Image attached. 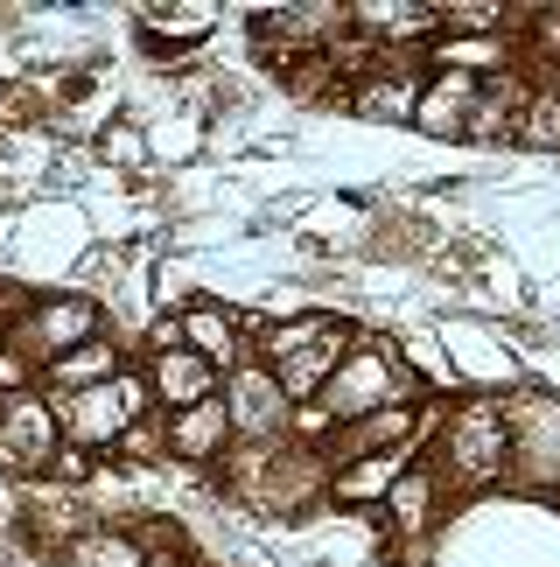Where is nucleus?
<instances>
[{
    "mask_svg": "<svg viewBox=\"0 0 560 567\" xmlns=\"http://www.w3.org/2000/svg\"><path fill=\"white\" fill-rule=\"evenodd\" d=\"M435 434V470L448 497H477V491H498L511 484V427H505V392H469L427 421Z\"/></svg>",
    "mask_w": 560,
    "mask_h": 567,
    "instance_id": "obj_2",
    "label": "nucleus"
},
{
    "mask_svg": "<svg viewBox=\"0 0 560 567\" xmlns=\"http://www.w3.org/2000/svg\"><path fill=\"white\" fill-rule=\"evenodd\" d=\"M357 343V330L343 316H322V309H309V316H288V322H267L260 330V358L267 372L280 379V392H288L294 406H315L322 400V385L336 379V364H343V351Z\"/></svg>",
    "mask_w": 560,
    "mask_h": 567,
    "instance_id": "obj_3",
    "label": "nucleus"
},
{
    "mask_svg": "<svg viewBox=\"0 0 560 567\" xmlns=\"http://www.w3.org/2000/svg\"><path fill=\"white\" fill-rule=\"evenodd\" d=\"M406 463H414V449H406V455H364V463L330 470V505L357 512V518H378L385 497H393V484L406 476Z\"/></svg>",
    "mask_w": 560,
    "mask_h": 567,
    "instance_id": "obj_19",
    "label": "nucleus"
},
{
    "mask_svg": "<svg viewBox=\"0 0 560 567\" xmlns=\"http://www.w3.org/2000/svg\"><path fill=\"white\" fill-rule=\"evenodd\" d=\"M421 434H427V413L414 400V406L364 413V421H336L315 449H322V463H330V470H343V463H364V455H406Z\"/></svg>",
    "mask_w": 560,
    "mask_h": 567,
    "instance_id": "obj_9",
    "label": "nucleus"
},
{
    "mask_svg": "<svg viewBox=\"0 0 560 567\" xmlns=\"http://www.w3.org/2000/svg\"><path fill=\"white\" fill-rule=\"evenodd\" d=\"M98 155L113 162V168H126V176H141L155 147H147V134H141V126H105V134H98Z\"/></svg>",
    "mask_w": 560,
    "mask_h": 567,
    "instance_id": "obj_27",
    "label": "nucleus"
},
{
    "mask_svg": "<svg viewBox=\"0 0 560 567\" xmlns=\"http://www.w3.org/2000/svg\"><path fill=\"white\" fill-rule=\"evenodd\" d=\"M260 330H267V322H239L225 301H189V309H176V343L197 351V358H210L218 372H239V364L252 358L246 337L260 343Z\"/></svg>",
    "mask_w": 560,
    "mask_h": 567,
    "instance_id": "obj_12",
    "label": "nucleus"
},
{
    "mask_svg": "<svg viewBox=\"0 0 560 567\" xmlns=\"http://www.w3.org/2000/svg\"><path fill=\"white\" fill-rule=\"evenodd\" d=\"M421 92H427V56H393L385 71L351 84V99H343V105H351L364 126H414Z\"/></svg>",
    "mask_w": 560,
    "mask_h": 567,
    "instance_id": "obj_11",
    "label": "nucleus"
},
{
    "mask_svg": "<svg viewBox=\"0 0 560 567\" xmlns=\"http://www.w3.org/2000/svg\"><path fill=\"white\" fill-rule=\"evenodd\" d=\"M225 413H231V442H294V421H301V406L280 392V379L260 358L225 372Z\"/></svg>",
    "mask_w": 560,
    "mask_h": 567,
    "instance_id": "obj_8",
    "label": "nucleus"
},
{
    "mask_svg": "<svg viewBox=\"0 0 560 567\" xmlns=\"http://www.w3.org/2000/svg\"><path fill=\"white\" fill-rule=\"evenodd\" d=\"M442 470L435 463H406V476L393 484V497H385V512H378V526L400 539V547H421L427 533H435V518H442Z\"/></svg>",
    "mask_w": 560,
    "mask_h": 567,
    "instance_id": "obj_15",
    "label": "nucleus"
},
{
    "mask_svg": "<svg viewBox=\"0 0 560 567\" xmlns=\"http://www.w3.org/2000/svg\"><path fill=\"white\" fill-rule=\"evenodd\" d=\"M351 29L385 56H427L442 42V0H351Z\"/></svg>",
    "mask_w": 560,
    "mask_h": 567,
    "instance_id": "obj_10",
    "label": "nucleus"
},
{
    "mask_svg": "<svg viewBox=\"0 0 560 567\" xmlns=\"http://www.w3.org/2000/svg\"><path fill=\"white\" fill-rule=\"evenodd\" d=\"M92 337H105V301L84 295V288H71V295H35L29 316H21L0 343H8V351L42 379L56 358H71L77 343H92Z\"/></svg>",
    "mask_w": 560,
    "mask_h": 567,
    "instance_id": "obj_5",
    "label": "nucleus"
},
{
    "mask_svg": "<svg viewBox=\"0 0 560 567\" xmlns=\"http://www.w3.org/2000/svg\"><path fill=\"white\" fill-rule=\"evenodd\" d=\"M0 434L14 442V455L29 463V476H50V463L63 455V427H56V406H50V392H42V385L0 400Z\"/></svg>",
    "mask_w": 560,
    "mask_h": 567,
    "instance_id": "obj_13",
    "label": "nucleus"
},
{
    "mask_svg": "<svg viewBox=\"0 0 560 567\" xmlns=\"http://www.w3.org/2000/svg\"><path fill=\"white\" fill-rule=\"evenodd\" d=\"M162 434H168V455L183 470H218L225 449H231V413H225V392L204 406H183V413H162Z\"/></svg>",
    "mask_w": 560,
    "mask_h": 567,
    "instance_id": "obj_16",
    "label": "nucleus"
},
{
    "mask_svg": "<svg viewBox=\"0 0 560 567\" xmlns=\"http://www.w3.org/2000/svg\"><path fill=\"white\" fill-rule=\"evenodd\" d=\"M126 364H134V358H126V343H120L113 330H105V337H92V343H77V351H71V358H56V364H50V372H42L35 385H42V392H50V400H71V392H92V385H113V379L126 372Z\"/></svg>",
    "mask_w": 560,
    "mask_h": 567,
    "instance_id": "obj_18",
    "label": "nucleus"
},
{
    "mask_svg": "<svg viewBox=\"0 0 560 567\" xmlns=\"http://www.w3.org/2000/svg\"><path fill=\"white\" fill-rule=\"evenodd\" d=\"M141 539H147V567H210L204 554H189V539H183L176 518H147Z\"/></svg>",
    "mask_w": 560,
    "mask_h": 567,
    "instance_id": "obj_26",
    "label": "nucleus"
},
{
    "mask_svg": "<svg viewBox=\"0 0 560 567\" xmlns=\"http://www.w3.org/2000/svg\"><path fill=\"white\" fill-rule=\"evenodd\" d=\"M218 0H183V8H134V21H141V35L155 42V50H168V56H183V50H197V42L218 29Z\"/></svg>",
    "mask_w": 560,
    "mask_h": 567,
    "instance_id": "obj_21",
    "label": "nucleus"
},
{
    "mask_svg": "<svg viewBox=\"0 0 560 567\" xmlns=\"http://www.w3.org/2000/svg\"><path fill=\"white\" fill-rule=\"evenodd\" d=\"M511 427V484L519 491H560V392H505Z\"/></svg>",
    "mask_w": 560,
    "mask_h": 567,
    "instance_id": "obj_7",
    "label": "nucleus"
},
{
    "mask_svg": "<svg viewBox=\"0 0 560 567\" xmlns=\"http://www.w3.org/2000/svg\"><path fill=\"white\" fill-rule=\"evenodd\" d=\"M0 476H8V484H29V463L14 455V442H8V434H0Z\"/></svg>",
    "mask_w": 560,
    "mask_h": 567,
    "instance_id": "obj_28",
    "label": "nucleus"
},
{
    "mask_svg": "<svg viewBox=\"0 0 560 567\" xmlns=\"http://www.w3.org/2000/svg\"><path fill=\"white\" fill-rule=\"evenodd\" d=\"M511 147H526V155H560V99L540 78H532V92L519 105V134H511Z\"/></svg>",
    "mask_w": 560,
    "mask_h": 567,
    "instance_id": "obj_23",
    "label": "nucleus"
},
{
    "mask_svg": "<svg viewBox=\"0 0 560 567\" xmlns=\"http://www.w3.org/2000/svg\"><path fill=\"white\" fill-rule=\"evenodd\" d=\"M477 84L484 78H469V71H427V92H421L414 126H421L427 141H463L469 105H477Z\"/></svg>",
    "mask_w": 560,
    "mask_h": 567,
    "instance_id": "obj_20",
    "label": "nucleus"
},
{
    "mask_svg": "<svg viewBox=\"0 0 560 567\" xmlns=\"http://www.w3.org/2000/svg\"><path fill=\"white\" fill-rule=\"evenodd\" d=\"M218 484L231 505H246L252 518H280V526L330 505V463L315 442H231Z\"/></svg>",
    "mask_w": 560,
    "mask_h": 567,
    "instance_id": "obj_1",
    "label": "nucleus"
},
{
    "mask_svg": "<svg viewBox=\"0 0 560 567\" xmlns=\"http://www.w3.org/2000/svg\"><path fill=\"white\" fill-rule=\"evenodd\" d=\"M280 84H288L294 99H309V105H343L351 92H343V78L330 71V56H301V63H288L280 71Z\"/></svg>",
    "mask_w": 560,
    "mask_h": 567,
    "instance_id": "obj_25",
    "label": "nucleus"
},
{
    "mask_svg": "<svg viewBox=\"0 0 560 567\" xmlns=\"http://www.w3.org/2000/svg\"><path fill=\"white\" fill-rule=\"evenodd\" d=\"M147 385H155V413H183V406H204L225 392V372L197 351H183V343H168V351H147Z\"/></svg>",
    "mask_w": 560,
    "mask_h": 567,
    "instance_id": "obj_14",
    "label": "nucleus"
},
{
    "mask_svg": "<svg viewBox=\"0 0 560 567\" xmlns=\"http://www.w3.org/2000/svg\"><path fill=\"white\" fill-rule=\"evenodd\" d=\"M351 35V0H288V8H260L252 14V42L273 71H288L301 56H322Z\"/></svg>",
    "mask_w": 560,
    "mask_h": 567,
    "instance_id": "obj_6",
    "label": "nucleus"
},
{
    "mask_svg": "<svg viewBox=\"0 0 560 567\" xmlns=\"http://www.w3.org/2000/svg\"><path fill=\"white\" fill-rule=\"evenodd\" d=\"M442 35H511L505 0H442Z\"/></svg>",
    "mask_w": 560,
    "mask_h": 567,
    "instance_id": "obj_24",
    "label": "nucleus"
},
{
    "mask_svg": "<svg viewBox=\"0 0 560 567\" xmlns=\"http://www.w3.org/2000/svg\"><path fill=\"white\" fill-rule=\"evenodd\" d=\"M540 84H547V92L560 99V63H553V71H540Z\"/></svg>",
    "mask_w": 560,
    "mask_h": 567,
    "instance_id": "obj_29",
    "label": "nucleus"
},
{
    "mask_svg": "<svg viewBox=\"0 0 560 567\" xmlns=\"http://www.w3.org/2000/svg\"><path fill=\"white\" fill-rule=\"evenodd\" d=\"M526 92H532V78H526V71H498V78H484V84H477V105H469L463 141H469V147H511Z\"/></svg>",
    "mask_w": 560,
    "mask_h": 567,
    "instance_id": "obj_17",
    "label": "nucleus"
},
{
    "mask_svg": "<svg viewBox=\"0 0 560 567\" xmlns=\"http://www.w3.org/2000/svg\"><path fill=\"white\" fill-rule=\"evenodd\" d=\"M56 567H147V539L141 526H126V518H98L84 539L56 554Z\"/></svg>",
    "mask_w": 560,
    "mask_h": 567,
    "instance_id": "obj_22",
    "label": "nucleus"
},
{
    "mask_svg": "<svg viewBox=\"0 0 560 567\" xmlns=\"http://www.w3.org/2000/svg\"><path fill=\"white\" fill-rule=\"evenodd\" d=\"M421 392H427V385L414 379V364H406L400 343H385V337H357L351 351H343L336 379L322 385L315 413L336 427V421H364V413H385V406H414Z\"/></svg>",
    "mask_w": 560,
    "mask_h": 567,
    "instance_id": "obj_4",
    "label": "nucleus"
}]
</instances>
